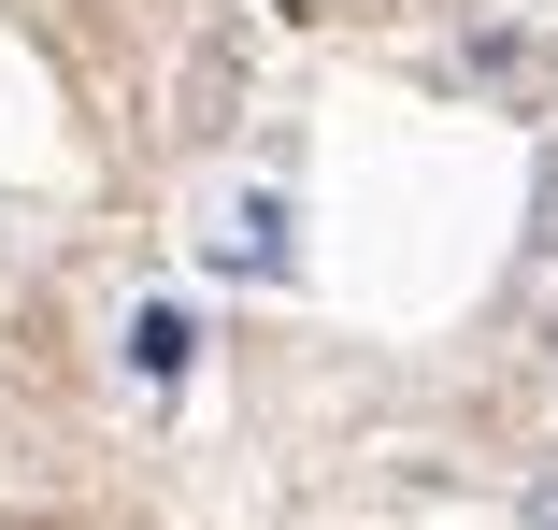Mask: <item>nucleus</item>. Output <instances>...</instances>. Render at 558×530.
<instances>
[{
  "mask_svg": "<svg viewBox=\"0 0 558 530\" xmlns=\"http://www.w3.org/2000/svg\"><path fill=\"white\" fill-rule=\"evenodd\" d=\"M515 530H558V473H530V502H515Z\"/></svg>",
  "mask_w": 558,
  "mask_h": 530,
  "instance_id": "7ed1b4c3",
  "label": "nucleus"
},
{
  "mask_svg": "<svg viewBox=\"0 0 558 530\" xmlns=\"http://www.w3.org/2000/svg\"><path fill=\"white\" fill-rule=\"evenodd\" d=\"M130 345H144V373H158V387H172V373H186V315H172V301H158V315H144V330H130Z\"/></svg>",
  "mask_w": 558,
  "mask_h": 530,
  "instance_id": "f03ea898",
  "label": "nucleus"
},
{
  "mask_svg": "<svg viewBox=\"0 0 558 530\" xmlns=\"http://www.w3.org/2000/svg\"><path fill=\"white\" fill-rule=\"evenodd\" d=\"M287 216H272V201H244V216L230 230H215V258H230V273H287V244H272Z\"/></svg>",
  "mask_w": 558,
  "mask_h": 530,
  "instance_id": "f257e3e1",
  "label": "nucleus"
}]
</instances>
